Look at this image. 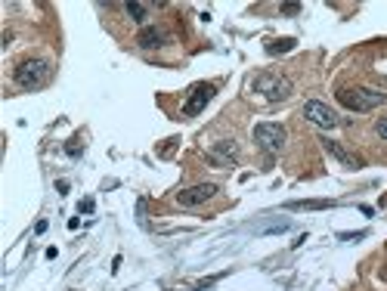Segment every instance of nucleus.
Masks as SVG:
<instances>
[{
    "mask_svg": "<svg viewBox=\"0 0 387 291\" xmlns=\"http://www.w3.org/2000/svg\"><path fill=\"white\" fill-rule=\"evenodd\" d=\"M50 75H53V66H50L47 59H38V56H34V59H22L16 66V84L22 90H41L44 87V84L50 81Z\"/></svg>",
    "mask_w": 387,
    "mask_h": 291,
    "instance_id": "obj_1",
    "label": "nucleus"
},
{
    "mask_svg": "<svg viewBox=\"0 0 387 291\" xmlns=\"http://www.w3.org/2000/svg\"><path fill=\"white\" fill-rule=\"evenodd\" d=\"M384 94L381 90H369V87H344L338 90V103L344 109L350 112H372L378 109V105H384Z\"/></svg>",
    "mask_w": 387,
    "mask_h": 291,
    "instance_id": "obj_2",
    "label": "nucleus"
},
{
    "mask_svg": "<svg viewBox=\"0 0 387 291\" xmlns=\"http://www.w3.org/2000/svg\"><path fill=\"white\" fill-rule=\"evenodd\" d=\"M251 87H254V94L270 99V103H282V99L291 96V81L285 75H279V72H261L254 77Z\"/></svg>",
    "mask_w": 387,
    "mask_h": 291,
    "instance_id": "obj_3",
    "label": "nucleus"
},
{
    "mask_svg": "<svg viewBox=\"0 0 387 291\" xmlns=\"http://www.w3.org/2000/svg\"><path fill=\"white\" fill-rule=\"evenodd\" d=\"M254 143L261 149H267V152H279L285 146V127L273 121H261L254 127Z\"/></svg>",
    "mask_w": 387,
    "mask_h": 291,
    "instance_id": "obj_4",
    "label": "nucleus"
},
{
    "mask_svg": "<svg viewBox=\"0 0 387 291\" xmlns=\"http://www.w3.org/2000/svg\"><path fill=\"white\" fill-rule=\"evenodd\" d=\"M304 118L310 124H316L319 130H332V127L341 124V118L335 115V109H328L326 103H316V99H310V103L304 105Z\"/></svg>",
    "mask_w": 387,
    "mask_h": 291,
    "instance_id": "obj_5",
    "label": "nucleus"
},
{
    "mask_svg": "<svg viewBox=\"0 0 387 291\" xmlns=\"http://www.w3.org/2000/svg\"><path fill=\"white\" fill-rule=\"evenodd\" d=\"M217 195V186L214 183H198V186H189L183 189V193H177V202L183 204V208H196V204H205L207 198Z\"/></svg>",
    "mask_w": 387,
    "mask_h": 291,
    "instance_id": "obj_6",
    "label": "nucleus"
},
{
    "mask_svg": "<svg viewBox=\"0 0 387 291\" xmlns=\"http://www.w3.org/2000/svg\"><path fill=\"white\" fill-rule=\"evenodd\" d=\"M211 96H214V84H196V87H192V96L186 99V105H183V115H189V118L198 115V112L211 103Z\"/></svg>",
    "mask_w": 387,
    "mask_h": 291,
    "instance_id": "obj_7",
    "label": "nucleus"
},
{
    "mask_svg": "<svg viewBox=\"0 0 387 291\" xmlns=\"http://www.w3.org/2000/svg\"><path fill=\"white\" fill-rule=\"evenodd\" d=\"M207 158H211V165H217V167H226V165H233L235 158H239V146L233 143V140H226V143H217L207 152Z\"/></svg>",
    "mask_w": 387,
    "mask_h": 291,
    "instance_id": "obj_8",
    "label": "nucleus"
},
{
    "mask_svg": "<svg viewBox=\"0 0 387 291\" xmlns=\"http://www.w3.org/2000/svg\"><path fill=\"white\" fill-rule=\"evenodd\" d=\"M319 143H322V149H326L328 155H335V158H338L341 165H347V167H363V161L356 158V155H350V152H347V149H344L341 143H335V140H328V137H322Z\"/></svg>",
    "mask_w": 387,
    "mask_h": 291,
    "instance_id": "obj_9",
    "label": "nucleus"
},
{
    "mask_svg": "<svg viewBox=\"0 0 387 291\" xmlns=\"http://www.w3.org/2000/svg\"><path fill=\"white\" fill-rule=\"evenodd\" d=\"M137 44H140L143 50H159V47L168 44V38H164V31H159V28L149 25V28H143V31H140Z\"/></svg>",
    "mask_w": 387,
    "mask_h": 291,
    "instance_id": "obj_10",
    "label": "nucleus"
},
{
    "mask_svg": "<svg viewBox=\"0 0 387 291\" xmlns=\"http://www.w3.org/2000/svg\"><path fill=\"white\" fill-rule=\"evenodd\" d=\"M295 44H298L295 38H276V40H270V44H267V53H270V56L289 53V50H295Z\"/></svg>",
    "mask_w": 387,
    "mask_h": 291,
    "instance_id": "obj_11",
    "label": "nucleus"
},
{
    "mask_svg": "<svg viewBox=\"0 0 387 291\" xmlns=\"http://www.w3.org/2000/svg\"><path fill=\"white\" fill-rule=\"evenodd\" d=\"M124 10H127V16H131L133 22H146V19H149V6L137 3V0H131V3H124Z\"/></svg>",
    "mask_w": 387,
    "mask_h": 291,
    "instance_id": "obj_12",
    "label": "nucleus"
},
{
    "mask_svg": "<svg viewBox=\"0 0 387 291\" xmlns=\"http://www.w3.org/2000/svg\"><path fill=\"white\" fill-rule=\"evenodd\" d=\"M335 202H289L291 211H313V208H332Z\"/></svg>",
    "mask_w": 387,
    "mask_h": 291,
    "instance_id": "obj_13",
    "label": "nucleus"
},
{
    "mask_svg": "<svg viewBox=\"0 0 387 291\" xmlns=\"http://www.w3.org/2000/svg\"><path fill=\"white\" fill-rule=\"evenodd\" d=\"M375 130H378V137H381V140H387V118H381V121L375 124Z\"/></svg>",
    "mask_w": 387,
    "mask_h": 291,
    "instance_id": "obj_14",
    "label": "nucleus"
},
{
    "mask_svg": "<svg viewBox=\"0 0 387 291\" xmlns=\"http://www.w3.org/2000/svg\"><path fill=\"white\" fill-rule=\"evenodd\" d=\"M282 13H285V16H295V13H300V3H285Z\"/></svg>",
    "mask_w": 387,
    "mask_h": 291,
    "instance_id": "obj_15",
    "label": "nucleus"
},
{
    "mask_svg": "<svg viewBox=\"0 0 387 291\" xmlns=\"http://www.w3.org/2000/svg\"><path fill=\"white\" fill-rule=\"evenodd\" d=\"M81 211H84V214H90V211H93V198H84V202H81Z\"/></svg>",
    "mask_w": 387,
    "mask_h": 291,
    "instance_id": "obj_16",
    "label": "nucleus"
}]
</instances>
